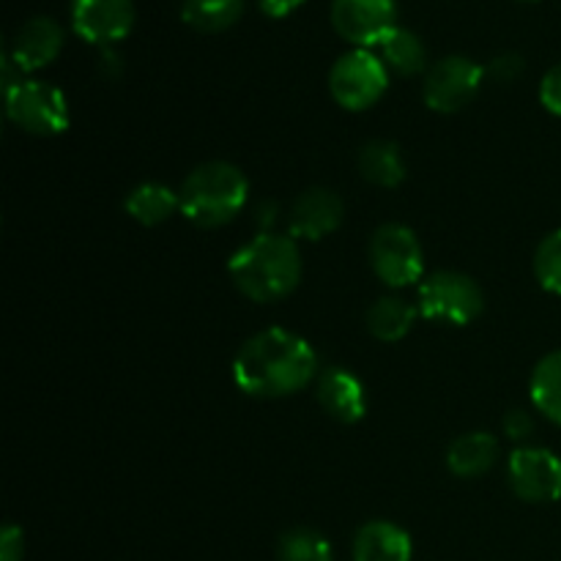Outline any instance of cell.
Instances as JSON below:
<instances>
[{
    "label": "cell",
    "instance_id": "cell-1",
    "mask_svg": "<svg viewBox=\"0 0 561 561\" xmlns=\"http://www.w3.org/2000/svg\"><path fill=\"white\" fill-rule=\"evenodd\" d=\"M321 373L318 354L301 334L268 327L241 343L233 356V381L257 400H279L301 392Z\"/></svg>",
    "mask_w": 561,
    "mask_h": 561
},
{
    "label": "cell",
    "instance_id": "cell-2",
    "mask_svg": "<svg viewBox=\"0 0 561 561\" xmlns=\"http://www.w3.org/2000/svg\"><path fill=\"white\" fill-rule=\"evenodd\" d=\"M301 250L294 236L255 233L244 247L230 255L228 277L244 299L255 305L283 301L299 288Z\"/></svg>",
    "mask_w": 561,
    "mask_h": 561
},
{
    "label": "cell",
    "instance_id": "cell-3",
    "mask_svg": "<svg viewBox=\"0 0 561 561\" xmlns=\"http://www.w3.org/2000/svg\"><path fill=\"white\" fill-rule=\"evenodd\" d=\"M250 181L233 162L214 159L203 162L181 181V214L203 230H217L233 222L247 206Z\"/></svg>",
    "mask_w": 561,
    "mask_h": 561
},
{
    "label": "cell",
    "instance_id": "cell-4",
    "mask_svg": "<svg viewBox=\"0 0 561 561\" xmlns=\"http://www.w3.org/2000/svg\"><path fill=\"white\" fill-rule=\"evenodd\" d=\"M416 310L422 318L447 327H469L485 310V294L474 277L455 268L427 274L420 283Z\"/></svg>",
    "mask_w": 561,
    "mask_h": 561
},
{
    "label": "cell",
    "instance_id": "cell-5",
    "mask_svg": "<svg viewBox=\"0 0 561 561\" xmlns=\"http://www.w3.org/2000/svg\"><path fill=\"white\" fill-rule=\"evenodd\" d=\"M370 268L387 288H409L425 279V252L409 225L383 222L367 247Z\"/></svg>",
    "mask_w": 561,
    "mask_h": 561
},
{
    "label": "cell",
    "instance_id": "cell-6",
    "mask_svg": "<svg viewBox=\"0 0 561 561\" xmlns=\"http://www.w3.org/2000/svg\"><path fill=\"white\" fill-rule=\"evenodd\" d=\"M389 88V69L373 49L354 47L340 55L329 71V93L348 113H365L381 102Z\"/></svg>",
    "mask_w": 561,
    "mask_h": 561
},
{
    "label": "cell",
    "instance_id": "cell-7",
    "mask_svg": "<svg viewBox=\"0 0 561 561\" xmlns=\"http://www.w3.org/2000/svg\"><path fill=\"white\" fill-rule=\"evenodd\" d=\"M5 96V118L33 137H55L69 129V102L44 80H22Z\"/></svg>",
    "mask_w": 561,
    "mask_h": 561
},
{
    "label": "cell",
    "instance_id": "cell-8",
    "mask_svg": "<svg viewBox=\"0 0 561 561\" xmlns=\"http://www.w3.org/2000/svg\"><path fill=\"white\" fill-rule=\"evenodd\" d=\"M485 77V69L477 60L466 58V55H447V58L436 60L425 71L422 102L433 113H460V110L474 102Z\"/></svg>",
    "mask_w": 561,
    "mask_h": 561
},
{
    "label": "cell",
    "instance_id": "cell-9",
    "mask_svg": "<svg viewBox=\"0 0 561 561\" xmlns=\"http://www.w3.org/2000/svg\"><path fill=\"white\" fill-rule=\"evenodd\" d=\"M510 491L529 504H551L561 499V458L546 447H515L507 460Z\"/></svg>",
    "mask_w": 561,
    "mask_h": 561
},
{
    "label": "cell",
    "instance_id": "cell-10",
    "mask_svg": "<svg viewBox=\"0 0 561 561\" xmlns=\"http://www.w3.org/2000/svg\"><path fill=\"white\" fill-rule=\"evenodd\" d=\"M332 25L354 47H378L392 27H398L394 0H334Z\"/></svg>",
    "mask_w": 561,
    "mask_h": 561
},
{
    "label": "cell",
    "instance_id": "cell-11",
    "mask_svg": "<svg viewBox=\"0 0 561 561\" xmlns=\"http://www.w3.org/2000/svg\"><path fill=\"white\" fill-rule=\"evenodd\" d=\"M135 27L131 0H71V31L88 44L113 47Z\"/></svg>",
    "mask_w": 561,
    "mask_h": 561
},
{
    "label": "cell",
    "instance_id": "cell-12",
    "mask_svg": "<svg viewBox=\"0 0 561 561\" xmlns=\"http://www.w3.org/2000/svg\"><path fill=\"white\" fill-rule=\"evenodd\" d=\"M345 203L329 186H310L288 208V236L296 241H321L343 225Z\"/></svg>",
    "mask_w": 561,
    "mask_h": 561
},
{
    "label": "cell",
    "instance_id": "cell-13",
    "mask_svg": "<svg viewBox=\"0 0 561 561\" xmlns=\"http://www.w3.org/2000/svg\"><path fill=\"white\" fill-rule=\"evenodd\" d=\"M316 400L332 420L343 425H356L367 414L365 383L348 367H323L316 378Z\"/></svg>",
    "mask_w": 561,
    "mask_h": 561
},
{
    "label": "cell",
    "instance_id": "cell-14",
    "mask_svg": "<svg viewBox=\"0 0 561 561\" xmlns=\"http://www.w3.org/2000/svg\"><path fill=\"white\" fill-rule=\"evenodd\" d=\"M64 42V27L53 16H31L14 33L11 47L5 53H9V58L14 60V66L22 75H33V71L44 69V66H49L58 58Z\"/></svg>",
    "mask_w": 561,
    "mask_h": 561
},
{
    "label": "cell",
    "instance_id": "cell-15",
    "mask_svg": "<svg viewBox=\"0 0 561 561\" xmlns=\"http://www.w3.org/2000/svg\"><path fill=\"white\" fill-rule=\"evenodd\" d=\"M354 561H411L414 542L403 526L392 520H370L354 535Z\"/></svg>",
    "mask_w": 561,
    "mask_h": 561
},
{
    "label": "cell",
    "instance_id": "cell-16",
    "mask_svg": "<svg viewBox=\"0 0 561 561\" xmlns=\"http://www.w3.org/2000/svg\"><path fill=\"white\" fill-rule=\"evenodd\" d=\"M499 438L485 431H471L455 438L447 449V469L458 480H477L496 466Z\"/></svg>",
    "mask_w": 561,
    "mask_h": 561
},
{
    "label": "cell",
    "instance_id": "cell-17",
    "mask_svg": "<svg viewBox=\"0 0 561 561\" xmlns=\"http://www.w3.org/2000/svg\"><path fill=\"white\" fill-rule=\"evenodd\" d=\"M356 168H359V175L367 184L381 186V190H394L409 175L400 146L394 140H383V137L367 140L359 148V153H356Z\"/></svg>",
    "mask_w": 561,
    "mask_h": 561
},
{
    "label": "cell",
    "instance_id": "cell-18",
    "mask_svg": "<svg viewBox=\"0 0 561 561\" xmlns=\"http://www.w3.org/2000/svg\"><path fill=\"white\" fill-rule=\"evenodd\" d=\"M124 211L129 214L135 222H140L142 228H157V225L168 222L175 211H181L179 190L162 184V181L137 184L135 190L126 195Z\"/></svg>",
    "mask_w": 561,
    "mask_h": 561
},
{
    "label": "cell",
    "instance_id": "cell-19",
    "mask_svg": "<svg viewBox=\"0 0 561 561\" xmlns=\"http://www.w3.org/2000/svg\"><path fill=\"white\" fill-rule=\"evenodd\" d=\"M378 58L383 60L389 75L398 77H414L431 69V66H427L425 42H422L414 31L400 25L392 27V31L378 42Z\"/></svg>",
    "mask_w": 561,
    "mask_h": 561
},
{
    "label": "cell",
    "instance_id": "cell-20",
    "mask_svg": "<svg viewBox=\"0 0 561 561\" xmlns=\"http://www.w3.org/2000/svg\"><path fill=\"white\" fill-rule=\"evenodd\" d=\"M416 316H420V310L403 296H381L367 307L365 323L367 332L381 343H400L414 329Z\"/></svg>",
    "mask_w": 561,
    "mask_h": 561
},
{
    "label": "cell",
    "instance_id": "cell-21",
    "mask_svg": "<svg viewBox=\"0 0 561 561\" xmlns=\"http://www.w3.org/2000/svg\"><path fill=\"white\" fill-rule=\"evenodd\" d=\"M531 405L561 427V348L542 356L529 378Z\"/></svg>",
    "mask_w": 561,
    "mask_h": 561
},
{
    "label": "cell",
    "instance_id": "cell-22",
    "mask_svg": "<svg viewBox=\"0 0 561 561\" xmlns=\"http://www.w3.org/2000/svg\"><path fill=\"white\" fill-rule=\"evenodd\" d=\"M244 14V0H184L181 20L201 33H222Z\"/></svg>",
    "mask_w": 561,
    "mask_h": 561
},
{
    "label": "cell",
    "instance_id": "cell-23",
    "mask_svg": "<svg viewBox=\"0 0 561 561\" xmlns=\"http://www.w3.org/2000/svg\"><path fill=\"white\" fill-rule=\"evenodd\" d=\"M277 561H334V548L321 531L296 526L279 535Z\"/></svg>",
    "mask_w": 561,
    "mask_h": 561
},
{
    "label": "cell",
    "instance_id": "cell-24",
    "mask_svg": "<svg viewBox=\"0 0 561 561\" xmlns=\"http://www.w3.org/2000/svg\"><path fill=\"white\" fill-rule=\"evenodd\" d=\"M535 277L542 290L561 296V228L548 233L535 250Z\"/></svg>",
    "mask_w": 561,
    "mask_h": 561
},
{
    "label": "cell",
    "instance_id": "cell-25",
    "mask_svg": "<svg viewBox=\"0 0 561 561\" xmlns=\"http://www.w3.org/2000/svg\"><path fill=\"white\" fill-rule=\"evenodd\" d=\"M524 69H526L524 55H520V53H502V55H496L491 64H488L485 75L491 77L493 82H499V85H510V82H515L520 75H524Z\"/></svg>",
    "mask_w": 561,
    "mask_h": 561
},
{
    "label": "cell",
    "instance_id": "cell-26",
    "mask_svg": "<svg viewBox=\"0 0 561 561\" xmlns=\"http://www.w3.org/2000/svg\"><path fill=\"white\" fill-rule=\"evenodd\" d=\"M502 433L507 442L518 444V447H526V442H529L531 433H535V420H531V414L526 409H513L504 414Z\"/></svg>",
    "mask_w": 561,
    "mask_h": 561
},
{
    "label": "cell",
    "instance_id": "cell-27",
    "mask_svg": "<svg viewBox=\"0 0 561 561\" xmlns=\"http://www.w3.org/2000/svg\"><path fill=\"white\" fill-rule=\"evenodd\" d=\"M540 104L551 115L561 118V64L553 66V69L546 71L540 82Z\"/></svg>",
    "mask_w": 561,
    "mask_h": 561
},
{
    "label": "cell",
    "instance_id": "cell-28",
    "mask_svg": "<svg viewBox=\"0 0 561 561\" xmlns=\"http://www.w3.org/2000/svg\"><path fill=\"white\" fill-rule=\"evenodd\" d=\"M25 559V535L16 524H5L0 531V561Z\"/></svg>",
    "mask_w": 561,
    "mask_h": 561
},
{
    "label": "cell",
    "instance_id": "cell-29",
    "mask_svg": "<svg viewBox=\"0 0 561 561\" xmlns=\"http://www.w3.org/2000/svg\"><path fill=\"white\" fill-rule=\"evenodd\" d=\"M279 222V203L272 197H263L261 203L252 211V225H255L257 233H274Z\"/></svg>",
    "mask_w": 561,
    "mask_h": 561
},
{
    "label": "cell",
    "instance_id": "cell-30",
    "mask_svg": "<svg viewBox=\"0 0 561 561\" xmlns=\"http://www.w3.org/2000/svg\"><path fill=\"white\" fill-rule=\"evenodd\" d=\"M99 75L104 80H118L124 75V58L115 47H99Z\"/></svg>",
    "mask_w": 561,
    "mask_h": 561
},
{
    "label": "cell",
    "instance_id": "cell-31",
    "mask_svg": "<svg viewBox=\"0 0 561 561\" xmlns=\"http://www.w3.org/2000/svg\"><path fill=\"white\" fill-rule=\"evenodd\" d=\"M263 9V14L272 16V20H279V16H288L299 9L305 0H257Z\"/></svg>",
    "mask_w": 561,
    "mask_h": 561
}]
</instances>
